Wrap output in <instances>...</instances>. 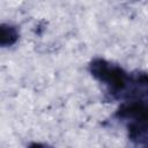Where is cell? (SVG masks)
Masks as SVG:
<instances>
[{
	"mask_svg": "<svg viewBox=\"0 0 148 148\" xmlns=\"http://www.w3.org/2000/svg\"><path fill=\"white\" fill-rule=\"evenodd\" d=\"M90 75L102 86L113 99L128 101L148 97V73L127 72L120 65L105 58L95 57L88 64Z\"/></svg>",
	"mask_w": 148,
	"mask_h": 148,
	"instance_id": "obj_1",
	"label": "cell"
},
{
	"mask_svg": "<svg viewBox=\"0 0 148 148\" xmlns=\"http://www.w3.org/2000/svg\"><path fill=\"white\" fill-rule=\"evenodd\" d=\"M114 118L126 127L133 143L148 146V97L125 101L116 110Z\"/></svg>",
	"mask_w": 148,
	"mask_h": 148,
	"instance_id": "obj_2",
	"label": "cell"
},
{
	"mask_svg": "<svg viewBox=\"0 0 148 148\" xmlns=\"http://www.w3.org/2000/svg\"><path fill=\"white\" fill-rule=\"evenodd\" d=\"M20 38L18 29L10 23H1L0 25V45L1 47L13 46Z\"/></svg>",
	"mask_w": 148,
	"mask_h": 148,
	"instance_id": "obj_3",
	"label": "cell"
}]
</instances>
